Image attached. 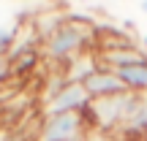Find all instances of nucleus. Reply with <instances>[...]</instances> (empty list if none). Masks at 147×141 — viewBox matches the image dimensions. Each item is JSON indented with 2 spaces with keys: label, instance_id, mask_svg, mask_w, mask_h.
<instances>
[{
  "label": "nucleus",
  "instance_id": "obj_1",
  "mask_svg": "<svg viewBox=\"0 0 147 141\" xmlns=\"http://www.w3.org/2000/svg\"><path fill=\"white\" fill-rule=\"evenodd\" d=\"M95 30H98V27L90 19L68 14V19H65L49 38L41 41V60L65 65V63H71L74 57H79V54L93 52L95 49Z\"/></svg>",
  "mask_w": 147,
  "mask_h": 141
},
{
  "label": "nucleus",
  "instance_id": "obj_2",
  "mask_svg": "<svg viewBox=\"0 0 147 141\" xmlns=\"http://www.w3.org/2000/svg\"><path fill=\"white\" fill-rule=\"evenodd\" d=\"M134 103H136V92H123V95H112V98L90 100V106L84 109V117H87L93 130L117 133L123 128V122L128 120Z\"/></svg>",
  "mask_w": 147,
  "mask_h": 141
},
{
  "label": "nucleus",
  "instance_id": "obj_3",
  "mask_svg": "<svg viewBox=\"0 0 147 141\" xmlns=\"http://www.w3.org/2000/svg\"><path fill=\"white\" fill-rule=\"evenodd\" d=\"M93 130L87 117L82 114H55L41 117L36 141H84V136Z\"/></svg>",
  "mask_w": 147,
  "mask_h": 141
},
{
  "label": "nucleus",
  "instance_id": "obj_4",
  "mask_svg": "<svg viewBox=\"0 0 147 141\" xmlns=\"http://www.w3.org/2000/svg\"><path fill=\"white\" fill-rule=\"evenodd\" d=\"M90 106V95L82 84H65L57 95L38 103V117H55V114H82Z\"/></svg>",
  "mask_w": 147,
  "mask_h": 141
},
{
  "label": "nucleus",
  "instance_id": "obj_5",
  "mask_svg": "<svg viewBox=\"0 0 147 141\" xmlns=\"http://www.w3.org/2000/svg\"><path fill=\"white\" fill-rule=\"evenodd\" d=\"M82 87L87 90L90 100H101V98H112V95H123V92H128L125 84L120 82V76H117L115 71H106V68L93 71L87 79H84Z\"/></svg>",
  "mask_w": 147,
  "mask_h": 141
},
{
  "label": "nucleus",
  "instance_id": "obj_6",
  "mask_svg": "<svg viewBox=\"0 0 147 141\" xmlns=\"http://www.w3.org/2000/svg\"><path fill=\"white\" fill-rule=\"evenodd\" d=\"M120 76V82L125 84L128 92H136V95H147V63L139 65H128L123 71H115Z\"/></svg>",
  "mask_w": 147,
  "mask_h": 141
},
{
  "label": "nucleus",
  "instance_id": "obj_7",
  "mask_svg": "<svg viewBox=\"0 0 147 141\" xmlns=\"http://www.w3.org/2000/svg\"><path fill=\"white\" fill-rule=\"evenodd\" d=\"M11 60V76H25V73L36 71L38 60H41V49H36V52H22V54H14Z\"/></svg>",
  "mask_w": 147,
  "mask_h": 141
},
{
  "label": "nucleus",
  "instance_id": "obj_8",
  "mask_svg": "<svg viewBox=\"0 0 147 141\" xmlns=\"http://www.w3.org/2000/svg\"><path fill=\"white\" fill-rule=\"evenodd\" d=\"M19 33H22V25H19V22L0 25V57H8V54H11V49H14Z\"/></svg>",
  "mask_w": 147,
  "mask_h": 141
},
{
  "label": "nucleus",
  "instance_id": "obj_9",
  "mask_svg": "<svg viewBox=\"0 0 147 141\" xmlns=\"http://www.w3.org/2000/svg\"><path fill=\"white\" fill-rule=\"evenodd\" d=\"M84 141H123V138H117L115 133H101V130H90L87 136H84Z\"/></svg>",
  "mask_w": 147,
  "mask_h": 141
},
{
  "label": "nucleus",
  "instance_id": "obj_10",
  "mask_svg": "<svg viewBox=\"0 0 147 141\" xmlns=\"http://www.w3.org/2000/svg\"><path fill=\"white\" fill-rule=\"evenodd\" d=\"M8 79H14V76H11V60L8 57H0V87H3Z\"/></svg>",
  "mask_w": 147,
  "mask_h": 141
},
{
  "label": "nucleus",
  "instance_id": "obj_11",
  "mask_svg": "<svg viewBox=\"0 0 147 141\" xmlns=\"http://www.w3.org/2000/svg\"><path fill=\"white\" fill-rule=\"evenodd\" d=\"M0 141H22L14 128H0Z\"/></svg>",
  "mask_w": 147,
  "mask_h": 141
},
{
  "label": "nucleus",
  "instance_id": "obj_12",
  "mask_svg": "<svg viewBox=\"0 0 147 141\" xmlns=\"http://www.w3.org/2000/svg\"><path fill=\"white\" fill-rule=\"evenodd\" d=\"M142 49L147 52V35H142Z\"/></svg>",
  "mask_w": 147,
  "mask_h": 141
},
{
  "label": "nucleus",
  "instance_id": "obj_13",
  "mask_svg": "<svg viewBox=\"0 0 147 141\" xmlns=\"http://www.w3.org/2000/svg\"><path fill=\"white\" fill-rule=\"evenodd\" d=\"M139 8H142V11H144V14H147V3H139Z\"/></svg>",
  "mask_w": 147,
  "mask_h": 141
}]
</instances>
